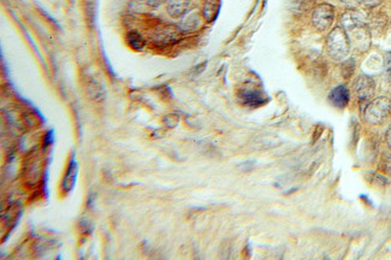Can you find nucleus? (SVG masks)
Returning a JSON list of instances; mask_svg holds the SVG:
<instances>
[{
	"mask_svg": "<svg viewBox=\"0 0 391 260\" xmlns=\"http://www.w3.org/2000/svg\"><path fill=\"white\" fill-rule=\"evenodd\" d=\"M198 27H199V15L196 14V12H194V14L189 15L188 18L183 19L180 28L182 29V32H184V30H195Z\"/></svg>",
	"mask_w": 391,
	"mask_h": 260,
	"instance_id": "14",
	"label": "nucleus"
},
{
	"mask_svg": "<svg viewBox=\"0 0 391 260\" xmlns=\"http://www.w3.org/2000/svg\"><path fill=\"white\" fill-rule=\"evenodd\" d=\"M221 10V0H206L203 7L204 18L207 22H213Z\"/></svg>",
	"mask_w": 391,
	"mask_h": 260,
	"instance_id": "12",
	"label": "nucleus"
},
{
	"mask_svg": "<svg viewBox=\"0 0 391 260\" xmlns=\"http://www.w3.org/2000/svg\"><path fill=\"white\" fill-rule=\"evenodd\" d=\"M136 1L141 5H145V6L156 7V6H159L161 2L165 1V0H136Z\"/></svg>",
	"mask_w": 391,
	"mask_h": 260,
	"instance_id": "17",
	"label": "nucleus"
},
{
	"mask_svg": "<svg viewBox=\"0 0 391 260\" xmlns=\"http://www.w3.org/2000/svg\"><path fill=\"white\" fill-rule=\"evenodd\" d=\"M77 171H78V168H77L76 161H75V159H71V161H70L69 166H68V169H67V173H65L64 178H63V182H62L63 191H65V193H70V191H72V188L75 187V182H76Z\"/></svg>",
	"mask_w": 391,
	"mask_h": 260,
	"instance_id": "11",
	"label": "nucleus"
},
{
	"mask_svg": "<svg viewBox=\"0 0 391 260\" xmlns=\"http://www.w3.org/2000/svg\"><path fill=\"white\" fill-rule=\"evenodd\" d=\"M354 92L360 102H368L374 97L375 82L372 77L361 75L355 80Z\"/></svg>",
	"mask_w": 391,
	"mask_h": 260,
	"instance_id": "6",
	"label": "nucleus"
},
{
	"mask_svg": "<svg viewBox=\"0 0 391 260\" xmlns=\"http://www.w3.org/2000/svg\"><path fill=\"white\" fill-rule=\"evenodd\" d=\"M340 24L347 33L350 46L359 51H366L368 49L371 42L370 32L364 19L357 12L353 10L345 12L340 19Z\"/></svg>",
	"mask_w": 391,
	"mask_h": 260,
	"instance_id": "1",
	"label": "nucleus"
},
{
	"mask_svg": "<svg viewBox=\"0 0 391 260\" xmlns=\"http://www.w3.org/2000/svg\"><path fill=\"white\" fill-rule=\"evenodd\" d=\"M178 122H180V118H178L177 115H169V116H166L165 120H164V123H165L168 127H171V128L176 127Z\"/></svg>",
	"mask_w": 391,
	"mask_h": 260,
	"instance_id": "15",
	"label": "nucleus"
},
{
	"mask_svg": "<svg viewBox=\"0 0 391 260\" xmlns=\"http://www.w3.org/2000/svg\"><path fill=\"white\" fill-rule=\"evenodd\" d=\"M385 140H387L388 146H389V148L391 150V128H389L387 131V134H385Z\"/></svg>",
	"mask_w": 391,
	"mask_h": 260,
	"instance_id": "19",
	"label": "nucleus"
},
{
	"mask_svg": "<svg viewBox=\"0 0 391 260\" xmlns=\"http://www.w3.org/2000/svg\"><path fill=\"white\" fill-rule=\"evenodd\" d=\"M349 99H350L349 89L343 85L337 86V87L334 88L329 94L330 103H331L335 107L339 108L345 107V106L348 105V103H349Z\"/></svg>",
	"mask_w": 391,
	"mask_h": 260,
	"instance_id": "9",
	"label": "nucleus"
},
{
	"mask_svg": "<svg viewBox=\"0 0 391 260\" xmlns=\"http://www.w3.org/2000/svg\"><path fill=\"white\" fill-rule=\"evenodd\" d=\"M385 67H387V70L391 69V53H389L385 58Z\"/></svg>",
	"mask_w": 391,
	"mask_h": 260,
	"instance_id": "20",
	"label": "nucleus"
},
{
	"mask_svg": "<svg viewBox=\"0 0 391 260\" xmlns=\"http://www.w3.org/2000/svg\"><path fill=\"white\" fill-rule=\"evenodd\" d=\"M350 42L342 26L331 30L326 39V50L330 57L335 60H342L348 57L350 51Z\"/></svg>",
	"mask_w": 391,
	"mask_h": 260,
	"instance_id": "2",
	"label": "nucleus"
},
{
	"mask_svg": "<svg viewBox=\"0 0 391 260\" xmlns=\"http://www.w3.org/2000/svg\"><path fill=\"white\" fill-rule=\"evenodd\" d=\"M359 4H361L362 6L366 7H374L377 5H379L382 2V0H357Z\"/></svg>",
	"mask_w": 391,
	"mask_h": 260,
	"instance_id": "18",
	"label": "nucleus"
},
{
	"mask_svg": "<svg viewBox=\"0 0 391 260\" xmlns=\"http://www.w3.org/2000/svg\"><path fill=\"white\" fill-rule=\"evenodd\" d=\"M33 170H35V163L33 164ZM30 173H32V170H29V171H28V175H29ZM39 173H40V169H36V171H35V173H36V176H37V177H39Z\"/></svg>",
	"mask_w": 391,
	"mask_h": 260,
	"instance_id": "21",
	"label": "nucleus"
},
{
	"mask_svg": "<svg viewBox=\"0 0 391 260\" xmlns=\"http://www.w3.org/2000/svg\"><path fill=\"white\" fill-rule=\"evenodd\" d=\"M391 115V100L387 97H378L371 100L364 111V118L370 124H380Z\"/></svg>",
	"mask_w": 391,
	"mask_h": 260,
	"instance_id": "3",
	"label": "nucleus"
},
{
	"mask_svg": "<svg viewBox=\"0 0 391 260\" xmlns=\"http://www.w3.org/2000/svg\"><path fill=\"white\" fill-rule=\"evenodd\" d=\"M335 19V9L332 5L326 4H319L314 9L312 15V23L315 29L324 32V30L329 29L332 26Z\"/></svg>",
	"mask_w": 391,
	"mask_h": 260,
	"instance_id": "4",
	"label": "nucleus"
},
{
	"mask_svg": "<svg viewBox=\"0 0 391 260\" xmlns=\"http://www.w3.org/2000/svg\"><path fill=\"white\" fill-rule=\"evenodd\" d=\"M389 82H390V85H391V69L389 70Z\"/></svg>",
	"mask_w": 391,
	"mask_h": 260,
	"instance_id": "22",
	"label": "nucleus"
},
{
	"mask_svg": "<svg viewBox=\"0 0 391 260\" xmlns=\"http://www.w3.org/2000/svg\"><path fill=\"white\" fill-rule=\"evenodd\" d=\"M127 42L131 49L136 50V51H140V50H142L146 45L145 39H143L140 34H137V33H134V32L129 33V34L127 35Z\"/></svg>",
	"mask_w": 391,
	"mask_h": 260,
	"instance_id": "13",
	"label": "nucleus"
},
{
	"mask_svg": "<svg viewBox=\"0 0 391 260\" xmlns=\"http://www.w3.org/2000/svg\"><path fill=\"white\" fill-rule=\"evenodd\" d=\"M239 99L242 100L244 105L248 106H260L266 102L265 95L262 94L260 90L255 89L253 87H244L239 90Z\"/></svg>",
	"mask_w": 391,
	"mask_h": 260,
	"instance_id": "7",
	"label": "nucleus"
},
{
	"mask_svg": "<svg viewBox=\"0 0 391 260\" xmlns=\"http://www.w3.org/2000/svg\"><path fill=\"white\" fill-rule=\"evenodd\" d=\"M85 93H87L88 98L95 103H102L106 99L104 86L94 77H89L85 82Z\"/></svg>",
	"mask_w": 391,
	"mask_h": 260,
	"instance_id": "8",
	"label": "nucleus"
},
{
	"mask_svg": "<svg viewBox=\"0 0 391 260\" xmlns=\"http://www.w3.org/2000/svg\"><path fill=\"white\" fill-rule=\"evenodd\" d=\"M383 169L385 173L391 175V153H387L383 156Z\"/></svg>",
	"mask_w": 391,
	"mask_h": 260,
	"instance_id": "16",
	"label": "nucleus"
},
{
	"mask_svg": "<svg viewBox=\"0 0 391 260\" xmlns=\"http://www.w3.org/2000/svg\"><path fill=\"white\" fill-rule=\"evenodd\" d=\"M191 0H168V12L173 18H181L189 11Z\"/></svg>",
	"mask_w": 391,
	"mask_h": 260,
	"instance_id": "10",
	"label": "nucleus"
},
{
	"mask_svg": "<svg viewBox=\"0 0 391 260\" xmlns=\"http://www.w3.org/2000/svg\"><path fill=\"white\" fill-rule=\"evenodd\" d=\"M182 29L180 27L161 26L154 29L152 37L158 46H169L180 41L182 37Z\"/></svg>",
	"mask_w": 391,
	"mask_h": 260,
	"instance_id": "5",
	"label": "nucleus"
}]
</instances>
